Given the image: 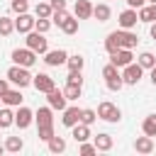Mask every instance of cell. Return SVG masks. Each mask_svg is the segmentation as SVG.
Listing matches in <instances>:
<instances>
[{
    "label": "cell",
    "instance_id": "7",
    "mask_svg": "<svg viewBox=\"0 0 156 156\" xmlns=\"http://www.w3.org/2000/svg\"><path fill=\"white\" fill-rule=\"evenodd\" d=\"M132 58H134L132 49H117L115 54H110V63L117 66V68H124L127 63H132Z\"/></svg>",
    "mask_w": 156,
    "mask_h": 156
},
{
    "label": "cell",
    "instance_id": "45",
    "mask_svg": "<svg viewBox=\"0 0 156 156\" xmlns=\"http://www.w3.org/2000/svg\"><path fill=\"white\" fill-rule=\"evenodd\" d=\"M149 34H151V39L156 41V22H151V24H149Z\"/></svg>",
    "mask_w": 156,
    "mask_h": 156
},
{
    "label": "cell",
    "instance_id": "1",
    "mask_svg": "<svg viewBox=\"0 0 156 156\" xmlns=\"http://www.w3.org/2000/svg\"><path fill=\"white\" fill-rule=\"evenodd\" d=\"M7 80L12 83V85H17V88H27V85H32V73H29V68H24V66H10V71H7Z\"/></svg>",
    "mask_w": 156,
    "mask_h": 156
},
{
    "label": "cell",
    "instance_id": "13",
    "mask_svg": "<svg viewBox=\"0 0 156 156\" xmlns=\"http://www.w3.org/2000/svg\"><path fill=\"white\" fill-rule=\"evenodd\" d=\"M34 29V17L29 15V12H22V15H17V20H15V32H20V34H27V32H32Z\"/></svg>",
    "mask_w": 156,
    "mask_h": 156
},
{
    "label": "cell",
    "instance_id": "29",
    "mask_svg": "<svg viewBox=\"0 0 156 156\" xmlns=\"http://www.w3.org/2000/svg\"><path fill=\"white\" fill-rule=\"evenodd\" d=\"M117 49H119V39H117V29H115V32H110L105 37V51L107 54H115Z\"/></svg>",
    "mask_w": 156,
    "mask_h": 156
},
{
    "label": "cell",
    "instance_id": "47",
    "mask_svg": "<svg viewBox=\"0 0 156 156\" xmlns=\"http://www.w3.org/2000/svg\"><path fill=\"white\" fill-rule=\"evenodd\" d=\"M0 154H5V144H0Z\"/></svg>",
    "mask_w": 156,
    "mask_h": 156
},
{
    "label": "cell",
    "instance_id": "28",
    "mask_svg": "<svg viewBox=\"0 0 156 156\" xmlns=\"http://www.w3.org/2000/svg\"><path fill=\"white\" fill-rule=\"evenodd\" d=\"M15 124V112L10 110V107H2L0 110V129H7V127H12Z\"/></svg>",
    "mask_w": 156,
    "mask_h": 156
},
{
    "label": "cell",
    "instance_id": "16",
    "mask_svg": "<svg viewBox=\"0 0 156 156\" xmlns=\"http://www.w3.org/2000/svg\"><path fill=\"white\" fill-rule=\"evenodd\" d=\"M34 122H37V127H44V124H54V110L46 105V107H39L37 112H34Z\"/></svg>",
    "mask_w": 156,
    "mask_h": 156
},
{
    "label": "cell",
    "instance_id": "48",
    "mask_svg": "<svg viewBox=\"0 0 156 156\" xmlns=\"http://www.w3.org/2000/svg\"><path fill=\"white\" fill-rule=\"evenodd\" d=\"M149 5H156V0H149Z\"/></svg>",
    "mask_w": 156,
    "mask_h": 156
},
{
    "label": "cell",
    "instance_id": "30",
    "mask_svg": "<svg viewBox=\"0 0 156 156\" xmlns=\"http://www.w3.org/2000/svg\"><path fill=\"white\" fill-rule=\"evenodd\" d=\"M136 63H139L141 68H154V66H156V56H154L151 51H141L139 58H136Z\"/></svg>",
    "mask_w": 156,
    "mask_h": 156
},
{
    "label": "cell",
    "instance_id": "15",
    "mask_svg": "<svg viewBox=\"0 0 156 156\" xmlns=\"http://www.w3.org/2000/svg\"><path fill=\"white\" fill-rule=\"evenodd\" d=\"M22 88H17V90H5L2 95H0V102H5L7 107H20L22 105Z\"/></svg>",
    "mask_w": 156,
    "mask_h": 156
},
{
    "label": "cell",
    "instance_id": "33",
    "mask_svg": "<svg viewBox=\"0 0 156 156\" xmlns=\"http://www.w3.org/2000/svg\"><path fill=\"white\" fill-rule=\"evenodd\" d=\"M34 29L41 32V34H46V32L51 29V20H49V17H37V20H34Z\"/></svg>",
    "mask_w": 156,
    "mask_h": 156
},
{
    "label": "cell",
    "instance_id": "14",
    "mask_svg": "<svg viewBox=\"0 0 156 156\" xmlns=\"http://www.w3.org/2000/svg\"><path fill=\"white\" fill-rule=\"evenodd\" d=\"M80 122V107L78 105H73V107H63V117H61V124L63 127H73V124H78Z\"/></svg>",
    "mask_w": 156,
    "mask_h": 156
},
{
    "label": "cell",
    "instance_id": "26",
    "mask_svg": "<svg viewBox=\"0 0 156 156\" xmlns=\"http://www.w3.org/2000/svg\"><path fill=\"white\" fill-rule=\"evenodd\" d=\"M63 95H66V100H78V98L83 95V85L66 83V88H63Z\"/></svg>",
    "mask_w": 156,
    "mask_h": 156
},
{
    "label": "cell",
    "instance_id": "31",
    "mask_svg": "<svg viewBox=\"0 0 156 156\" xmlns=\"http://www.w3.org/2000/svg\"><path fill=\"white\" fill-rule=\"evenodd\" d=\"M66 66H68V71H83L85 58H83L80 54H73V56H68V58H66Z\"/></svg>",
    "mask_w": 156,
    "mask_h": 156
},
{
    "label": "cell",
    "instance_id": "32",
    "mask_svg": "<svg viewBox=\"0 0 156 156\" xmlns=\"http://www.w3.org/2000/svg\"><path fill=\"white\" fill-rule=\"evenodd\" d=\"M12 32H15V20L0 17V37H10Z\"/></svg>",
    "mask_w": 156,
    "mask_h": 156
},
{
    "label": "cell",
    "instance_id": "9",
    "mask_svg": "<svg viewBox=\"0 0 156 156\" xmlns=\"http://www.w3.org/2000/svg\"><path fill=\"white\" fill-rule=\"evenodd\" d=\"M46 100H49V107L51 110H61L63 112V107H66V95H63V90H58V88H51L49 93H46Z\"/></svg>",
    "mask_w": 156,
    "mask_h": 156
},
{
    "label": "cell",
    "instance_id": "36",
    "mask_svg": "<svg viewBox=\"0 0 156 156\" xmlns=\"http://www.w3.org/2000/svg\"><path fill=\"white\" fill-rule=\"evenodd\" d=\"M37 136H39V141H49V139L54 136V124H44V127H39V129H37Z\"/></svg>",
    "mask_w": 156,
    "mask_h": 156
},
{
    "label": "cell",
    "instance_id": "39",
    "mask_svg": "<svg viewBox=\"0 0 156 156\" xmlns=\"http://www.w3.org/2000/svg\"><path fill=\"white\" fill-rule=\"evenodd\" d=\"M66 83L83 85V73H80V71H68V76H66Z\"/></svg>",
    "mask_w": 156,
    "mask_h": 156
},
{
    "label": "cell",
    "instance_id": "23",
    "mask_svg": "<svg viewBox=\"0 0 156 156\" xmlns=\"http://www.w3.org/2000/svg\"><path fill=\"white\" fill-rule=\"evenodd\" d=\"M22 149H24L22 136H7V139H5V151H10V154H20Z\"/></svg>",
    "mask_w": 156,
    "mask_h": 156
},
{
    "label": "cell",
    "instance_id": "35",
    "mask_svg": "<svg viewBox=\"0 0 156 156\" xmlns=\"http://www.w3.org/2000/svg\"><path fill=\"white\" fill-rule=\"evenodd\" d=\"M95 119H98V112H95V110H90V107L80 110V122H83V124H88V127H90Z\"/></svg>",
    "mask_w": 156,
    "mask_h": 156
},
{
    "label": "cell",
    "instance_id": "24",
    "mask_svg": "<svg viewBox=\"0 0 156 156\" xmlns=\"http://www.w3.org/2000/svg\"><path fill=\"white\" fill-rule=\"evenodd\" d=\"M61 32H63V34H76V32H78V17H76V15H68V17L61 22Z\"/></svg>",
    "mask_w": 156,
    "mask_h": 156
},
{
    "label": "cell",
    "instance_id": "2",
    "mask_svg": "<svg viewBox=\"0 0 156 156\" xmlns=\"http://www.w3.org/2000/svg\"><path fill=\"white\" fill-rule=\"evenodd\" d=\"M95 112H98V119H105V122H112V124H117V122L122 119V112H119V107H117V105H112L110 100L100 102Z\"/></svg>",
    "mask_w": 156,
    "mask_h": 156
},
{
    "label": "cell",
    "instance_id": "34",
    "mask_svg": "<svg viewBox=\"0 0 156 156\" xmlns=\"http://www.w3.org/2000/svg\"><path fill=\"white\" fill-rule=\"evenodd\" d=\"M105 85H107V90L119 93V90H122V85H124V80H122V76H115V78H105Z\"/></svg>",
    "mask_w": 156,
    "mask_h": 156
},
{
    "label": "cell",
    "instance_id": "43",
    "mask_svg": "<svg viewBox=\"0 0 156 156\" xmlns=\"http://www.w3.org/2000/svg\"><path fill=\"white\" fill-rule=\"evenodd\" d=\"M127 5H129V7H134V10H139L141 5H146V0H127Z\"/></svg>",
    "mask_w": 156,
    "mask_h": 156
},
{
    "label": "cell",
    "instance_id": "8",
    "mask_svg": "<svg viewBox=\"0 0 156 156\" xmlns=\"http://www.w3.org/2000/svg\"><path fill=\"white\" fill-rule=\"evenodd\" d=\"M32 85H34L39 93H49L51 88H56V83H54V78H51L49 73H37V76H32Z\"/></svg>",
    "mask_w": 156,
    "mask_h": 156
},
{
    "label": "cell",
    "instance_id": "5",
    "mask_svg": "<svg viewBox=\"0 0 156 156\" xmlns=\"http://www.w3.org/2000/svg\"><path fill=\"white\" fill-rule=\"evenodd\" d=\"M12 63L29 68V66L37 63V54H34L29 46H24V49H15V51H12Z\"/></svg>",
    "mask_w": 156,
    "mask_h": 156
},
{
    "label": "cell",
    "instance_id": "10",
    "mask_svg": "<svg viewBox=\"0 0 156 156\" xmlns=\"http://www.w3.org/2000/svg\"><path fill=\"white\" fill-rule=\"evenodd\" d=\"M32 122H34V112H32L29 107L20 105V107H17V112H15V124H17L20 129H27Z\"/></svg>",
    "mask_w": 156,
    "mask_h": 156
},
{
    "label": "cell",
    "instance_id": "3",
    "mask_svg": "<svg viewBox=\"0 0 156 156\" xmlns=\"http://www.w3.org/2000/svg\"><path fill=\"white\" fill-rule=\"evenodd\" d=\"M27 46H29L34 54H46V51H49V39H46L41 32L32 29V32H27Z\"/></svg>",
    "mask_w": 156,
    "mask_h": 156
},
{
    "label": "cell",
    "instance_id": "38",
    "mask_svg": "<svg viewBox=\"0 0 156 156\" xmlns=\"http://www.w3.org/2000/svg\"><path fill=\"white\" fill-rule=\"evenodd\" d=\"M12 12H17V15L29 12V0H12Z\"/></svg>",
    "mask_w": 156,
    "mask_h": 156
},
{
    "label": "cell",
    "instance_id": "27",
    "mask_svg": "<svg viewBox=\"0 0 156 156\" xmlns=\"http://www.w3.org/2000/svg\"><path fill=\"white\" fill-rule=\"evenodd\" d=\"M46 144H49V151H51V154H61V151H66V139H63V136H56V134H54Z\"/></svg>",
    "mask_w": 156,
    "mask_h": 156
},
{
    "label": "cell",
    "instance_id": "20",
    "mask_svg": "<svg viewBox=\"0 0 156 156\" xmlns=\"http://www.w3.org/2000/svg\"><path fill=\"white\" fill-rule=\"evenodd\" d=\"M136 15H139V22L151 24V22H156V5H141L136 10Z\"/></svg>",
    "mask_w": 156,
    "mask_h": 156
},
{
    "label": "cell",
    "instance_id": "25",
    "mask_svg": "<svg viewBox=\"0 0 156 156\" xmlns=\"http://www.w3.org/2000/svg\"><path fill=\"white\" fill-rule=\"evenodd\" d=\"M141 132L146 136H156V115H146L141 122Z\"/></svg>",
    "mask_w": 156,
    "mask_h": 156
},
{
    "label": "cell",
    "instance_id": "37",
    "mask_svg": "<svg viewBox=\"0 0 156 156\" xmlns=\"http://www.w3.org/2000/svg\"><path fill=\"white\" fill-rule=\"evenodd\" d=\"M51 12H54V10H51L49 2H39V5L34 7V15H37V17H51Z\"/></svg>",
    "mask_w": 156,
    "mask_h": 156
},
{
    "label": "cell",
    "instance_id": "12",
    "mask_svg": "<svg viewBox=\"0 0 156 156\" xmlns=\"http://www.w3.org/2000/svg\"><path fill=\"white\" fill-rule=\"evenodd\" d=\"M117 39H119V49H134L139 44V37L132 29H117Z\"/></svg>",
    "mask_w": 156,
    "mask_h": 156
},
{
    "label": "cell",
    "instance_id": "41",
    "mask_svg": "<svg viewBox=\"0 0 156 156\" xmlns=\"http://www.w3.org/2000/svg\"><path fill=\"white\" fill-rule=\"evenodd\" d=\"M102 76H105V78H115V76H119V68L112 66V63H107V66L102 68Z\"/></svg>",
    "mask_w": 156,
    "mask_h": 156
},
{
    "label": "cell",
    "instance_id": "21",
    "mask_svg": "<svg viewBox=\"0 0 156 156\" xmlns=\"http://www.w3.org/2000/svg\"><path fill=\"white\" fill-rule=\"evenodd\" d=\"M93 144H95V149H98V151H110L115 141H112V136H110V134L100 132V134H98V136L93 139Z\"/></svg>",
    "mask_w": 156,
    "mask_h": 156
},
{
    "label": "cell",
    "instance_id": "17",
    "mask_svg": "<svg viewBox=\"0 0 156 156\" xmlns=\"http://www.w3.org/2000/svg\"><path fill=\"white\" fill-rule=\"evenodd\" d=\"M73 12H76L78 20H90V17H93V5H90V0H76Z\"/></svg>",
    "mask_w": 156,
    "mask_h": 156
},
{
    "label": "cell",
    "instance_id": "22",
    "mask_svg": "<svg viewBox=\"0 0 156 156\" xmlns=\"http://www.w3.org/2000/svg\"><path fill=\"white\" fill-rule=\"evenodd\" d=\"M110 15H112L110 5H105V2H100V5H93V17H95L98 22H107V20H110Z\"/></svg>",
    "mask_w": 156,
    "mask_h": 156
},
{
    "label": "cell",
    "instance_id": "46",
    "mask_svg": "<svg viewBox=\"0 0 156 156\" xmlns=\"http://www.w3.org/2000/svg\"><path fill=\"white\" fill-rule=\"evenodd\" d=\"M149 71H151V83L156 85V66H154V68H149Z\"/></svg>",
    "mask_w": 156,
    "mask_h": 156
},
{
    "label": "cell",
    "instance_id": "11",
    "mask_svg": "<svg viewBox=\"0 0 156 156\" xmlns=\"http://www.w3.org/2000/svg\"><path fill=\"white\" fill-rule=\"evenodd\" d=\"M119 27L122 29H134L136 27V22H139V15H136V10L134 7H127L124 12H119Z\"/></svg>",
    "mask_w": 156,
    "mask_h": 156
},
{
    "label": "cell",
    "instance_id": "4",
    "mask_svg": "<svg viewBox=\"0 0 156 156\" xmlns=\"http://www.w3.org/2000/svg\"><path fill=\"white\" fill-rule=\"evenodd\" d=\"M119 76H122L124 85H136V83L141 80V76H144V68H141L139 63H134V61H132V63H127V66L122 68V73H119Z\"/></svg>",
    "mask_w": 156,
    "mask_h": 156
},
{
    "label": "cell",
    "instance_id": "6",
    "mask_svg": "<svg viewBox=\"0 0 156 156\" xmlns=\"http://www.w3.org/2000/svg\"><path fill=\"white\" fill-rule=\"evenodd\" d=\"M66 58H68V51H66V49H54V51H46V54H44V63L51 66V68L63 66Z\"/></svg>",
    "mask_w": 156,
    "mask_h": 156
},
{
    "label": "cell",
    "instance_id": "44",
    "mask_svg": "<svg viewBox=\"0 0 156 156\" xmlns=\"http://www.w3.org/2000/svg\"><path fill=\"white\" fill-rule=\"evenodd\" d=\"M5 90H10V80H7V78H0V95H2Z\"/></svg>",
    "mask_w": 156,
    "mask_h": 156
},
{
    "label": "cell",
    "instance_id": "40",
    "mask_svg": "<svg viewBox=\"0 0 156 156\" xmlns=\"http://www.w3.org/2000/svg\"><path fill=\"white\" fill-rule=\"evenodd\" d=\"M78 151H80L83 156H90V154H98V149H95V144H88V141H80V144H78Z\"/></svg>",
    "mask_w": 156,
    "mask_h": 156
},
{
    "label": "cell",
    "instance_id": "42",
    "mask_svg": "<svg viewBox=\"0 0 156 156\" xmlns=\"http://www.w3.org/2000/svg\"><path fill=\"white\" fill-rule=\"evenodd\" d=\"M51 10H66V0H49Z\"/></svg>",
    "mask_w": 156,
    "mask_h": 156
},
{
    "label": "cell",
    "instance_id": "18",
    "mask_svg": "<svg viewBox=\"0 0 156 156\" xmlns=\"http://www.w3.org/2000/svg\"><path fill=\"white\" fill-rule=\"evenodd\" d=\"M71 129H73V132H71V136L76 139V144H80V141H88V139L93 136V134H90V127H88V124H83V122L73 124Z\"/></svg>",
    "mask_w": 156,
    "mask_h": 156
},
{
    "label": "cell",
    "instance_id": "19",
    "mask_svg": "<svg viewBox=\"0 0 156 156\" xmlns=\"http://www.w3.org/2000/svg\"><path fill=\"white\" fill-rule=\"evenodd\" d=\"M134 149H136V154H151L154 151V136H136V141H134Z\"/></svg>",
    "mask_w": 156,
    "mask_h": 156
}]
</instances>
